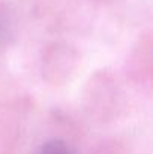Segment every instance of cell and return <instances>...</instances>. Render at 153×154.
Segmentation results:
<instances>
[{
  "mask_svg": "<svg viewBox=\"0 0 153 154\" xmlns=\"http://www.w3.org/2000/svg\"><path fill=\"white\" fill-rule=\"evenodd\" d=\"M33 154H80L78 150L65 139H48L42 142Z\"/></svg>",
  "mask_w": 153,
  "mask_h": 154,
  "instance_id": "1",
  "label": "cell"
},
{
  "mask_svg": "<svg viewBox=\"0 0 153 154\" xmlns=\"http://www.w3.org/2000/svg\"><path fill=\"white\" fill-rule=\"evenodd\" d=\"M9 33H11V26H9V20L8 17L0 11V44L6 42L9 39Z\"/></svg>",
  "mask_w": 153,
  "mask_h": 154,
  "instance_id": "2",
  "label": "cell"
}]
</instances>
